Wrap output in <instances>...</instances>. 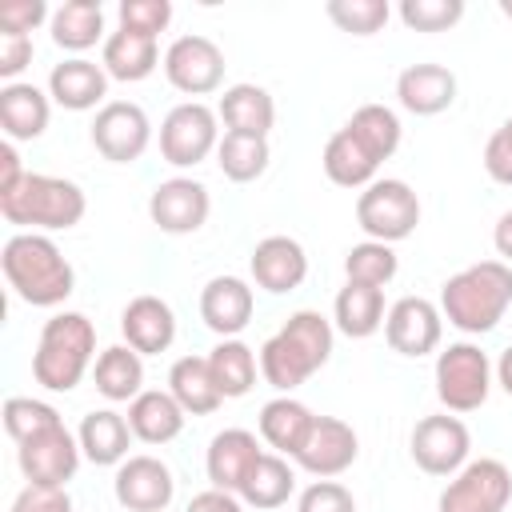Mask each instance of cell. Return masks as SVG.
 <instances>
[{
  "label": "cell",
  "instance_id": "cell-1",
  "mask_svg": "<svg viewBox=\"0 0 512 512\" xmlns=\"http://www.w3.org/2000/svg\"><path fill=\"white\" fill-rule=\"evenodd\" d=\"M0 268H4L8 288L32 308H56L76 288V272H72L68 256L44 232L8 236L4 252H0Z\"/></svg>",
  "mask_w": 512,
  "mask_h": 512
},
{
  "label": "cell",
  "instance_id": "cell-2",
  "mask_svg": "<svg viewBox=\"0 0 512 512\" xmlns=\"http://www.w3.org/2000/svg\"><path fill=\"white\" fill-rule=\"evenodd\" d=\"M328 356H332V320H324L312 308H300L284 320L276 336L260 344V376L288 396L312 372H320Z\"/></svg>",
  "mask_w": 512,
  "mask_h": 512
},
{
  "label": "cell",
  "instance_id": "cell-3",
  "mask_svg": "<svg viewBox=\"0 0 512 512\" xmlns=\"http://www.w3.org/2000/svg\"><path fill=\"white\" fill-rule=\"evenodd\" d=\"M508 304H512V268L504 260L468 264L456 276H448L440 288V316L468 336L492 332L504 320Z\"/></svg>",
  "mask_w": 512,
  "mask_h": 512
},
{
  "label": "cell",
  "instance_id": "cell-4",
  "mask_svg": "<svg viewBox=\"0 0 512 512\" xmlns=\"http://www.w3.org/2000/svg\"><path fill=\"white\" fill-rule=\"evenodd\" d=\"M92 352H96L92 320L84 312H56L40 328L32 352V380L48 392H72L92 368Z\"/></svg>",
  "mask_w": 512,
  "mask_h": 512
},
{
  "label": "cell",
  "instance_id": "cell-5",
  "mask_svg": "<svg viewBox=\"0 0 512 512\" xmlns=\"http://www.w3.org/2000/svg\"><path fill=\"white\" fill-rule=\"evenodd\" d=\"M84 188L64 176H44V172H24V180L8 192H0V216L16 228H72L84 220Z\"/></svg>",
  "mask_w": 512,
  "mask_h": 512
},
{
  "label": "cell",
  "instance_id": "cell-6",
  "mask_svg": "<svg viewBox=\"0 0 512 512\" xmlns=\"http://www.w3.org/2000/svg\"><path fill=\"white\" fill-rule=\"evenodd\" d=\"M356 224L368 240L396 244L408 240L420 224V196L404 180H372L356 196Z\"/></svg>",
  "mask_w": 512,
  "mask_h": 512
},
{
  "label": "cell",
  "instance_id": "cell-7",
  "mask_svg": "<svg viewBox=\"0 0 512 512\" xmlns=\"http://www.w3.org/2000/svg\"><path fill=\"white\" fill-rule=\"evenodd\" d=\"M492 392V360L480 344H448L436 356V396L448 412H476Z\"/></svg>",
  "mask_w": 512,
  "mask_h": 512
},
{
  "label": "cell",
  "instance_id": "cell-8",
  "mask_svg": "<svg viewBox=\"0 0 512 512\" xmlns=\"http://www.w3.org/2000/svg\"><path fill=\"white\" fill-rule=\"evenodd\" d=\"M216 144H220V116L200 100L176 104L160 124V156L172 168H196L200 160H208V152H216Z\"/></svg>",
  "mask_w": 512,
  "mask_h": 512
},
{
  "label": "cell",
  "instance_id": "cell-9",
  "mask_svg": "<svg viewBox=\"0 0 512 512\" xmlns=\"http://www.w3.org/2000/svg\"><path fill=\"white\" fill-rule=\"evenodd\" d=\"M408 452H412L420 472H428V476H456L468 464L472 436H468L460 416L440 412V416L416 420V428L408 436Z\"/></svg>",
  "mask_w": 512,
  "mask_h": 512
},
{
  "label": "cell",
  "instance_id": "cell-10",
  "mask_svg": "<svg viewBox=\"0 0 512 512\" xmlns=\"http://www.w3.org/2000/svg\"><path fill=\"white\" fill-rule=\"evenodd\" d=\"M508 496H512V472L500 460L480 456V460H468L448 480L436 508L440 512H504Z\"/></svg>",
  "mask_w": 512,
  "mask_h": 512
},
{
  "label": "cell",
  "instance_id": "cell-11",
  "mask_svg": "<svg viewBox=\"0 0 512 512\" xmlns=\"http://www.w3.org/2000/svg\"><path fill=\"white\" fill-rule=\"evenodd\" d=\"M164 76L184 96H208L224 80V52L208 36H176L164 52Z\"/></svg>",
  "mask_w": 512,
  "mask_h": 512
},
{
  "label": "cell",
  "instance_id": "cell-12",
  "mask_svg": "<svg viewBox=\"0 0 512 512\" xmlns=\"http://www.w3.org/2000/svg\"><path fill=\"white\" fill-rule=\"evenodd\" d=\"M152 140L148 112L132 100H108L92 120V148L112 164H132Z\"/></svg>",
  "mask_w": 512,
  "mask_h": 512
},
{
  "label": "cell",
  "instance_id": "cell-13",
  "mask_svg": "<svg viewBox=\"0 0 512 512\" xmlns=\"http://www.w3.org/2000/svg\"><path fill=\"white\" fill-rule=\"evenodd\" d=\"M80 440L60 424L44 436H32L24 444H16V464L24 472L28 484H40V488H64L76 468H80Z\"/></svg>",
  "mask_w": 512,
  "mask_h": 512
},
{
  "label": "cell",
  "instance_id": "cell-14",
  "mask_svg": "<svg viewBox=\"0 0 512 512\" xmlns=\"http://www.w3.org/2000/svg\"><path fill=\"white\" fill-rule=\"evenodd\" d=\"M212 212V196L200 180L192 176H172V180H160L148 196V216L160 232L168 236H188L196 228H204Z\"/></svg>",
  "mask_w": 512,
  "mask_h": 512
},
{
  "label": "cell",
  "instance_id": "cell-15",
  "mask_svg": "<svg viewBox=\"0 0 512 512\" xmlns=\"http://www.w3.org/2000/svg\"><path fill=\"white\" fill-rule=\"evenodd\" d=\"M360 456V440L352 432V424H344L340 416H316L300 452L292 456L304 472H312L316 480H332L340 472H348Z\"/></svg>",
  "mask_w": 512,
  "mask_h": 512
},
{
  "label": "cell",
  "instance_id": "cell-16",
  "mask_svg": "<svg viewBox=\"0 0 512 512\" xmlns=\"http://www.w3.org/2000/svg\"><path fill=\"white\" fill-rule=\"evenodd\" d=\"M112 492H116V504L128 508V512H164L176 496V480H172V468L164 460L128 456L116 468Z\"/></svg>",
  "mask_w": 512,
  "mask_h": 512
},
{
  "label": "cell",
  "instance_id": "cell-17",
  "mask_svg": "<svg viewBox=\"0 0 512 512\" xmlns=\"http://www.w3.org/2000/svg\"><path fill=\"white\" fill-rule=\"evenodd\" d=\"M440 332H444V316L424 296H404L384 316V340L400 356H428V352H436Z\"/></svg>",
  "mask_w": 512,
  "mask_h": 512
},
{
  "label": "cell",
  "instance_id": "cell-18",
  "mask_svg": "<svg viewBox=\"0 0 512 512\" xmlns=\"http://www.w3.org/2000/svg\"><path fill=\"white\" fill-rule=\"evenodd\" d=\"M260 456H264V448H260V440H256L248 428H224V432H216L212 444H208L204 472H208L212 488L240 496V488H244V480H248V472L256 468Z\"/></svg>",
  "mask_w": 512,
  "mask_h": 512
},
{
  "label": "cell",
  "instance_id": "cell-19",
  "mask_svg": "<svg viewBox=\"0 0 512 512\" xmlns=\"http://www.w3.org/2000/svg\"><path fill=\"white\" fill-rule=\"evenodd\" d=\"M248 268H252L256 288H264V292H272V296H284V292H292V288L304 284V276H308V256H304L300 240H292V236H264V240L252 248Z\"/></svg>",
  "mask_w": 512,
  "mask_h": 512
},
{
  "label": "cell",
  "instance_id": "cell-20",
  "mask_svg": "<svg viewBox=\"0 0 512 512\" xmlns=\"http://www.w3.org/2000/svg\"><path fill=\"white\" fill-rule=\"evenodd\" d=\"M252 308H256V296L240 276H212L200 288V320L220 340L240 336L248 328V320H252Z\"/></svg>",
  "mask_w": 512,
  "mask_h": 512
},
{
  "label": "cell",
  "instance_id": "cell-21",
  "mask_svg": "<svg viewBox=\"0 0 512 512\" xmlns=\"http://www.w3.org/2000/svg\"><path fill=\"white\" fill-rule=\"evenodd\" d=\"M120 332H124V344L136 348L140 356L168 352V344L176 340V312L160 296H136L120 312Z\"/></svg>",
  "mask_w": 512,
  "mask_h": 512
},
{
  "label": "cell",
  "instance_id": "cell-22",
  "mask_svg": "<svg viewBox=\"0 0 512 512\" xmlns=\"http://www.w3.org/2000/svg\"><path fill=\"white\" fill-rule=\"evenodd\" d=\"M48 96L68 112H88L108 96V72L96 60L72 56L48 72ZM104 108V104H100Z\"/></svg>",
  "mask_w": 512,
  "mask_h": 512
},
{
  "label": "cell",
  "instance_id": "cell-23",
  "mask_svg": "<svg viewBox=\"0 0 512 512\" xmlns=\"http://www.w3.org/2000/svg\"><path fill=\"white\" fill-rule=\"evenodd\" d=\"M396 100L412 116H436L456 100V76L444 64H408L396 76Z\"/></svg>",
  "mask_w": 512,
  "mask_h": 512
},
{
  "label": "cell",
  "instance_id": "cell-24",
  "mask_svg": "<svg viewBox=\"0 0 512 512\" xmlns=\"http://www.w3.org/2000/svg\"><path fill=\"white\" fill-rule=\"evenodd\" d=\"M76 440H80V452L84 460H92L96 468H120L128 460V444H132V428H128V416L112 412V408H96L80 420L76 428Z\"/></svg>",
  "mask_w": 512,
  "mask_h": 512
},
{
  "label": "cell",
  "instance_id": "cell-25",
  "mask_svg": "<svg viewBox=\"0 0 512 512\" xmlns=\"http://www.w3.org/2000/svg\"><path fill=\"white\" fill-rule=\"evenodd\" d=\"M216 116L224 120V132L268 140V132L276 124V104H272L268 88H260V84H232V88H224Z\"/></svg>",
  "mask_w": 512,
  "mask_h": 512
},
{
  "label": "cell",
  "instance_id": "cell-26",
  "mask_svg": "<svg viewBox=\"0 0 512 512\" xmlns=\"http://www.w3.org/2000/svg\"><path fill=\"white\" fill-rule=\"evenodd\" d=\"M52 96H44L36 84H4L0 88V128L4 136L16 144V140H36L44 136L48 128V116H52Z\"/></svg>",
  "mask_w": 512,
  "mask_h": 512
},
{
  "label": "cell",
  "instance_id": "cell-27",
  "mask_svg": "<svg viewBox=\"0 0 512 512\" xmlns=\"http://www.w3.org/2000/svg\"><path fill=\"white\" fill-rule=\"evenodd\" d=\"M104 72L112 80H124V84H136V80H148L160 64V44L156 36H140V32H128V28H116L108 32L104 40V56H100Z\"/></svg>",
  "mask_w": 512,
  "mask_h": 512
},
{
  "label": "cell",
  "instance_id": "cell-28",
  "mask_svg": "<svg viewBox=\"0 0 512 512\" xmlns=\"http://www.w3.org/2000/svg\"><path fill=\"white\" fill-rule=\"evenodd\" d=\"M184 416L188 412L176 404V396L172 392H160V388L140 392L128 404V428L144 444H168V440H176L184 432Z\"/></svg>",
  "mask_w": 512,
  "mask_h": 512
},
{
  "label": "cell",
  "instance_id": "cell-29",
  "mask_svg": "<svg viewBox=\"0 0 512 512\" xmlns=\"http://www.w3.org/2000/svg\"><path fill=\"white\" fill-rule=\"evenodd\" d=\"M92 380H96V392L104 396V400H112V404H120V400H136L144 388V360H140V352L136 348H128V344H112V348H104L100 356H96V364H92Z\"/></svg>",
  "mask_w": 512,
  "mask_h": 512
},
{
  "label": "cell",
  "instance_id": "cell-30",
  "mask_svg": "<svg viewBox=\"0 0 512 512\" xmlns=\"http://www.w3.org/2000/svg\"><path fill=\"white\" fill-rule=\"evenodd\" d=\"M384 288H368V284H344L336 292V304H332V320L344 336L352 340H368L372 332L384 328Z\"/></svg>",
  "mask_w": 512,
  "mask_h": 512
},
{
  "label": "cell",
  "instance_id": "cell-31",
  "mask_svg": "<svg viewBox=\"0 0 512 512\" xmlns=\"http://www.w3.org/2000/svg\"><path fill=\"white\" fill-rule=\"evenodd\" d=\"M168 392L176 396V404L188 416H208L224 404V396H220V388L208 372V356H180L168 368Z\"/></svg>",
  "mask_w": 512,
  "mask_h": 512
},
{
  "label": "cell",
  "instance_id": "cell-32",
  "mask_svg": "<svg viewBox=\"0 0 512 512\" xmlns=\"http://www.w3.org/2000/svg\"><path fill=\"white\" fill-rule=\"evenodd\" d=\"M312 412H308V404H300V400H292V396H276V400H268L264 408H260V440L268 444V448H276L280 456H296L300 452V444H304V436H308V428H312Z\"/></svg>",
  "mask_w": 512,
  "mask_h": 512
},
{
  "label": "cell",
  "instance_id": "cell-33",
  "mask_svg": "<svg viewBox=\"0 0 512 512\" xmlns=\"http://www.w3.org/2000/svg\"><path fill=\"white\" fill-rule=\"evenodd\" d=\"M320 164H324V176L340 188H368L376 180V168H380L348 128H336L328 136Z\"/></svg>",
  "mask_w": 512,
  "mask_h": 512
},
{
  "label": "cell",
  "instance_id": "cell-34",
  "mask_svg": "<svg viewBox=\"0 0 512 512\" xmlns=\"http://www.w3.org/2000/svg\"><path fill=\"white\" fill-rule=\"evenodd\" d=\"M48 28L64 52H88L104 36V8L100 0H64L60 8H52Z\"/></svg>",
  "mask_w": 512,
  "mask_h": 512
},
{
  "label": "cell",
  "instance_id": "cell-35",
  "mask_svg": "<svg viewBox=\"0 0 512 512\" xmlns=\"http://www.w3.org/2000/svg\"><path fill=\"white\" fill-rule=\"evenodd\" d=\"M208 372L220 388L224 400H236V396H248L252 384H256V372H260V356L244 344V340H220L212 352H208Z\"/></svg>",
  "mask_w": 512,
  "mask_h": 512
},
{
  "label": "cell",
  "instance_id": "cell-36",
  "mask_svg": "<svg viewBox=\"0 0 512 512\" xmlns=\"http://www.w3.org/2000/svg\"><path fill=\"white\" fill-rule=\"evenodd\" d=\"M296 492V472L288 468V460L280 456V452H264L260 460H256V468L248 472V480H244V488H240V500L248 504V508H280V504H288V496Z\"/></svg>",
  "mask_w": 512,
  "mask_h": 512
},
{
  "label": "cell",
  "instance_id": "cell-37",
  "mask_svg": "<svg viewBox=\"0 0 512 512\" xmlns=\"http://www.w3.org/2000/svg\"><path fill=\"white\" fill-rule=\"evenodd\" d=\"M344 128L364 144V152H368L376 164L388 160V156L400 148V132H404V128H400V116H396L392 108H384V104H360Z\"/></svg>",
  "mask_w": 512,
  "mask_h": 512
},
{
  "label": "cell",
  "instance_id": "cell-38",
  "mask_svg": "<svg viewBox=\"0 0 512 512\" xmlns=\"http://www.w3.org/2000/svg\"><path fill=\"white\" fill-rule=\"evenodd\" d=\"M268 140L260 136H240V132H224L216 144V164L232 184H248L256 176H264L268 168Z\"/></svg>",
  "mask_w": 512,
  "mask_h": 512
},
{
  "label": "cell",
  "instance_id": "cell-39",
  "mask_svg": "<svg viewBox=\"0 0 512 512\" xmlns=\"http://www.w3.org/2000/svg\"><path fill=\"white\" fill-rule=\"evenodd\" d=\"M396 272H400V260H396L392 244H380V240L352 244V248H348V256H344V276H348L352 284L384 288Z\"/></svg>",
  "mask_w": 512,
  "mask_h": 512
},
{
  "label": "cell",
  "instance_id": "cell-40",
  "mask_svg": "<svg viewBox=\"0 0 512 512\" xmlns=\"http://www.w3.org/2000/svg\"><path fill=\"white\" fill-rule=\"evenodd\" d=\"M0 416H4V428H8V436H12L16 444H24V440H32V436H44V432H52V428L64 424L52 404L32 400V396H8Z\"/></svg>",
  "mask_w": 512,
  "mask_h": 512
},
{
  "label": "cell",
  "instance_id": "cell-41",
  "mask_svg": "<svg viewBox=\"0 0 512 512\" xmlns=\"http://www.w3.org/2000/svg\"><path fill=\"white\" fill-rule=\"evenodd\" d=\"M324 12L340 32H352V36H376L392 16L388 0H328Z\"/></svg>",
  "mask_w": 512,
  "mask_h": 512
},
{
  "label": "cell",
  "instance_id": "cell-42",
  "mask_svg": "<svg viewBox=\"0 0 512 512\" xmlns=\"http://www.w3.org/2000/svg\"><path fill=\"white\" fill-rule=\"evenodd\" d=\"M396 12L412 32H448L464 20V0H400Z\"/></svg>",
  "mask_w": 512,
  "mask_h": 512
},
{
  "label": "cell",
  "instance_id": "cell-43",
  "mask_svg": "<svg viewBox=\"0 0 512 512\" xmlns=\"http://www.w3.org/2000/svg\"><path fill=\"white\" fill-rule=\"evenodd\" d=\"M168 24H172L168 0H120V28L140 36H160Z\"/></svg>",
  "mask_w": 512,
  "mask_h": 512
},
{
  "label": "cell",
  "instance_id": "cell-44",
  "mask_svg": "<svg viewBox=\"0 0 512 512\" xmlns=\"http://www.w3.org/2000/svg\"><path fill=\"white\" fill-rule=\"evenodd\" d=\"M296 512H356V496L340 480H312L300 492Z\"/></svg>",
  "mask_w": 512,
  "mask_h": 512
},
{
  "label": "cell",
  "instance_id": "cell-45",
  "mask_svg": "<svg viewBox=\"0 0 512 512\" xmlns=\"http://www.w3.org/2000/svg\"><path fill=\"white\" fill-rule=\"evenodd\" d=\"M484 172L496 184H508L512 188V116L488 136V144H484Z\"/></svg>",
  "mask_w": 512,
  "mask_h": 512
},
{
  "label": "cell",
  "instance_id": "cell-46",
  "mask_svg": "<svg viewBox=\"0 0 512 512\" xmlns=\"http://www.w3.org/2000/svg\"><path fill=\"white\" fill-rule=\"evenodd\" d=\"M44 20H52V12H48L44 0H8V4H0V32H20V36H28V32H36Z\"/></svg>",
  "mask_w": 512,
  "mask_h": 512
},
{
  "label": "cell",
  "instance_id": "cell-47",
  "mask_svg": "<svg viewBox=\"0 0 512 512\" xmlns=\"http://www.w3.org/2000/svg\"><path fill=\"white\" fill-rule=\"evenodd\" d=\"M12 512H76V508H72V496H68L64 488L28 484V488H20V496L12 500Z\"/></svg>",
  "mask_w": 512,
  "mask_h": 512
},
{
  "label": "cell",
  "instance_id": "cell-48",
  "mask_svg": "<svg viewBox=\"0 0 512 512\" xmlns=\"http://www.w3.org/2000/svg\"><path fill=\"white\" fill-rule=\"evenodd\" d=\"M32 64V36L20 32H0V76L16 84V76Z\"/></svg>",
  "mask_w": 512,
  "mask_h": 512
},
{
  "label": "cell",
  "instance_id": "cell-49",
  "mask_svg": "<svg viewBox=\"0 0 512 512\" xmlns=\"http://www.w3.org/2000/svg\"><path fill=\"white\" fill-rule=\"evenodd\" d=\"M184 512H244V504H240V496H236V492L208 488V492H196V496L188 500V508H184Z\"/></svg>",
  "mask_w": 512,
  "mask_h": 512
},
{
  "label": "cell",
  "instance_id": "cell-50",
  "mask_svg": "<svg viewBox=\"0 0 512 512\" xmlns=\"http://www.w3.org/2000/svg\"><path fill=\"white\" fill-rule=\"evenodd\" d=\"M20 180H24V168H20V152H16V144H12V140H4V144H0V192L16 188Z\"/></svg>",
  "mask_w": 512,
  "mask_h": 512
},
{
  "label": "cell",
  "instance_id": "cell-51",
  "mask_svg": "<svg viewBox=\"0 0 512 512\" xmlns=\"http://www.w3.org/2000/svg\"><path fill=\"white\" fill-rule=\"evenodd\" d=\"M492 244H496V256L512 268V208L496 220V228H492Z\"/></svg>",
  "mask_w": 512,
  "mask_h": 512
},
{
  "label": "cell",
  "instance_id": "cell-52",
  "mask_svg": "<svg viewBox=\"0 0 512 512\" xmlns=\"http://www.w3.org/2000/svg\"><path fill=\"white\" fill-rule=\"evenodd\" d=\"M496 380H500V388L512 396V344L500 352V360H496Z\"/></svg>",
  "mask_w": 512,
  "mask_h": 512
},
{
  "label": "cell",
  "instance_id": "cell-53",
  "mask_svg": "<svg viewBox=\"0 0 512 512\" xmlns=\"http://www.w3.org/2000/svg\"><path fill=\"white\" fill-rule=\"evenodd\" d=\"M500 12H504V16L512 20V0H500Z\"/></svg>",
  "mask_w": 512,
  "mask_h": 512
}]
</instances>
